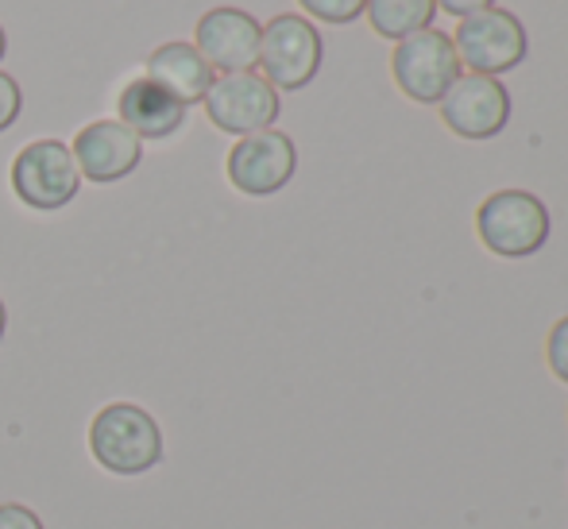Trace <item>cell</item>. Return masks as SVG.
Masks as SVG:
<instances>
[{"label":"cell","mask_w":568,"mask_h":529,"mask_svg":"<svg viewBox=\"0 0 568 529\" xmlns=\"http://www.w3.org/2000/svg\"><path fill=\"white\" fill-rule=\"evenodd\" d=\"M260 20L244 8H210L194 31L197 54L221 74H244L260 67Z\"/></svg>","instance_id":"30bf717a"},{"label":"cell","mask_w":568,"mask_h":529,"mask_svg":"<svg viewBox=\"0 0 568 529\" xmlns=\"http://www.w3.org/2000/svg\"><path fill=\"white\" fill-rule=\"evenodd\" d=\"M78 186H82V174L62 140L28 143L12 163V190L28 210H62L78 197Z\"/></svg>","instance_id":"8992f818"},{"label":"cell","mask_w":568,"mask_h":529,"mask_svg":"<svg viewBox=\"0 0 568 529\" xmlns=\"http://www.w3.org/2000/svg\"><path fill=\"white\" fill-rule=\"evenodd\" d=\"M546 364H549V372L557 375V379L568 387V317L557 321L554 328H549V336H546Z\"/></svg>","instance_id":"2e32d148"},{"label":"cell","mask_w":568,"mask_h":529,"mask_svg":"<svg viewBox=\"0 0 568 529\" xmlns=\"http://www.w3.org/2000/svg\"><path fill=\"white\" fill-rule=\"evenodd\" d=\"M437 109H442L445 128L471 143L495 140L510 124L507 85L499 78H484V74H460Z\"/></svg>","instance_id":"9c48e42d"},{"label":"cell","mask_w":568,"mask_h":529,"mask_svg":"<svg viewBox=\"0 0 568 529\" xmlns=\"http://www.w3.org/2000/svg\"><path fill=\"white\" fill-rule=\"evenodd\" d=\"M390 74L398 90L418 105H442V98L464 74L460 54L453 47V35L437 28H426L418 35H406L390 54Z\"/></svg>","instance_id":"3957f363"},{"label":"cell","mask_w":568,"mask_h":529,"mask_svg":"<svg viewBox=\"0 0 568 529\" xmlns=\"http://www.w3.org/2000/svg\"><path fill=\"white\" fill-rule=\"evenodd\" d=\"M437 4H442L449 16H456V20H464V16H476V12L495 8V0H437Z\"/></svg>","instance_id":"d6986e66"},{"label":"cell","mask_w":568,"mask_h":529,"mask_svg":"<svg viewBox=\"0 0 568 529\" xmlns=\"http://www.w3.org/2000/svg\"><path fill=\"white\" fill-rule=\"evenodd\" d=\"M322 31L314 28V20L298 12H283L263 28L260 39V67L275 90H306L322 70Z\"/></svg>","instance_id":"277c9868"},{"label":"cell","mask_w":568,"mask_h":529,"mask_svg":"<svg viewBox=\"0 0 568 529\" xmlns=\"http://www.w3.org/2000/svg\"><path fill=\"white\" fill-rule=\"evenodd\" d=\"M148 78L159 85V90H166L174 101H182V105H197V101H205V93H210L213 85V67L197 54V47L190 43H163L159 51H151L148 59Z\"/></svg>","instance_id":"4fadbf2b"},{"label":"cell","mask_w":568,"mask_h":529,"mask_svg":"<svg viewBox=\"0 0 568 529\" xmlns=\"http://www.w3.org/2000/svg\"><path fill=\"white\" fill-rule=\"evenodd\" d=\"M453 47H456V54H460V67H468L471 74L499 78L526 59L530 39H526V28L515 12H507V8H487V12L464 16V20L456 23Z\"/></svg>","instance_id":"5b68a950"},{"label":"cell","mask_w":568,"mask_h":529,"mask_svg":"<svg viewBox=\"0 0 568 529\" xmlns=\"http://www.w3.org/2000/svg\"><path fill=\"white\" fill-rule=\"evenodd\" d=\"M8 54V35H4V28H0V59Z\"/></svg>","instance_id":"44dd1931"},{"label":"cell","mask_w":568,"mask_h":529,"mask_svg":"<svg viewBox=\"0 0 568 529\" xmlns=\"http://www.w3.org/2000/svg\"><path fill=\"white\" fill-rule=\"evenodd\" d=\"M20 109H23L20 85H16V78H8L4 70H0V132H8V128L20 120Z\"/></svg>","instance_id":"e0dca14e"},{"label":"cell","mask_w":568,"mask_h":529,"mask_svg":"<svg viewBox=\"0 0 568 529\" xmlns=\"http://www.w3.org/2000/svg\"><path fill=\"white\" fill-rule=\"evenodd\" d=\"M90 452L113 476H143L163 460V429L143 406L113 403L90 425Z\"/></svg>","instance_id":"6da1fadb"},{"label":"cell","mask_w":568,"mask_h":529,"mask_svg":"<svg viewBox=\"0 0 568 529\" xmlns=\"http://www.w3.org/2000/svg\"><path fill=\"white\" fill-rule=\"evenodd\" d=\"M314 20L325 23H352L367 12V0H298Z\"/></svg>","instance_id":"9a60e30c"},{"label":"cell","mask_w":568,"mask_h":529,"mask_svg":"<svg viewBox=\"0 0 568 529\" xmlns=\"http://www.w3.org/2000/svg\"><path fill=\"white\" fill-rule=\"evenodd\" d=\"M437 0H367V20L383 39L403 43L406 35H418L434 23Z\"/></svg>","instance_id":"5bb4252c"},{"label":"cell","mask_w":568,"mask_h":529,"mask_svg":"<svg viewBox=\"0 0 568 529\" xmlns=\"http://www.w3.org/2000/svg\"><path fill=\"white\" fill-rule=\"evenodd\" d=\"M549 210L530 190H499L476 210V232L484 247L499 260H526L538 255L549 240Z\"/></svg>","instance_id":"7a4b0ae2"},{"label":"cell","mask_w":568,"mask_h":529,"mask_svg":"<svg viewBox=\"0 0 568 529\" xmlns=\"http://www.w3.org/2000/svg\"><path fill=\"white\" fill-rule=\"evenodd\" d=\"M4 328H8V309H4V298H0V340H4Z\"/></svg>","instance_id":"ffe728a7"},{"label":"cell","mask_w":568,"mask_h":529,"mask_svg":"<svg viewBox=\"0 0 568 529\" xmlns=\"http://www.w3.org/2000/svg\"><path fill=\"white\" fill-rule=\"evenodd\" d=\"M205 116L213 120V128L229 135H255L267 132L278 120V90L255 70H244V74H221L213 78L210 93H205Z\"/></svg>","instance_id":"52a82bcc"},{"label":"cell","mask_w":568,"mask_h":529,"mask_svg":"<svg viewBox=\"0 0 568 529\" xmlns=\"http://www.w3.org/2000/svg\"><path fill=\"white\" fill-rule=\"evenodd\" d=\"M70 155L78 163V174H85L98 186H109V182L128 179L140 166L143 140L135 132H128L120 120H93L74 135Z\"/></svg>","instance_id":"8fae6325"},{"label":"cell","mask_w":568,"mask_h":529,"mask_svg":"<svg viewBox=\"0 0 568 529\" xmlns=\"http://www.w3.org/2000/svg\"><path fill=\"white\" fill-rule=\"evenodd\" d=\"M298 171V147L286 132H255L229 151V182L247 197H271Z\"/></svg>","instance_id":"ba28073f"},{"label":"cell","mask_w":568,"mask_h":529,"mask_svg":"<svg viewBox=\"0 0 568 529\" xmlns=\"http://www.w3.org/2000/svg\"><path fill=\"white\" fill-rule=\"evenodd\" d=\"M120 124L135 132L140 140H171L186 124V105L174 101L166 90H159L151 78H135L116 98Z\"/></svg>","instance_id":"7c38bea8"},{"label":"cell","mask_w":568,"mask_h":529,"mask_svg":"<svg viewBox=\"0 0 568 529\" xmlns=\"http://www.w3.org/2000/svg\"><path fill=\"white\" fill-rule=\"evenodd\" d=\"M0 529H43V522L23 502H0Z\"/></svg>","instance_id":"ac0fdd59"}]
</instances>
